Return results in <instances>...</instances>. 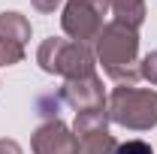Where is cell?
Returning <instances> with one entry per match:
<instances>
[{
  "label": "cell",
  "instance_id": "cell-1",
  "mask_svg": "<svg viewBox=\"0 0 157 154\" xmlns=\"http://www.w3.org/2000/svg\"><path fill=\"white\" fill-rule=\"evenodd\" d=\"M118 154H151V148H148L145 142H127Z\"/></svg>",
  "mask_w": 157,
  "mask_h": 154
}]
</instances>
